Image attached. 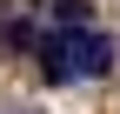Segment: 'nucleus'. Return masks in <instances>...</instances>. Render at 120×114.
Returning a JSON list of instances; mask_svg holds the SVG:
<instances>
[{"label":"nucleus","mask_w":120,"mask_h":114,"mask_svg":"<svg viewBox=\"0 0 120 114\" xmlns=\"http://www.w3.org/2000/svg\"><path fill=\"white\" fill-rule=\"evenodd\" d=\"M113 67V40L94 34V27H53L47 40H40V74L53 81V87H67V81H100Z\"/></svg>","instance_id":"nucleus-1"},{"label":"nucleus","mask_w":120,"mask_h":114,"mask_svg":"<svg viewBox=\"0 0 120 114\" xmlns=\"http://www.w3.org/2000/svg\"><path fill=\"white\" fill-rule=\"evenodd\" d=\"M53 27H94V0H47Z\"/></svg>","instance_id":"nucleus-2"}]
</instances>
